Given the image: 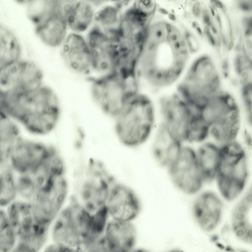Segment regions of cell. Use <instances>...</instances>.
<instances>
[{
	"label": "cell",
	"mask_w": 252,
	"mask_h": 252,
	"mask_svg": "<svg viewBox=\"0 0 252 252\" xmlns=\"http://www.w3.org/2000/svg\"><path fill=\"white\" fill-rule=\"evenodd\" d=\"M104 238L108 252H131L135 249L137 231L132 222L111 220L107 223Z\"/></svg>",
	"instance_id": "obj_19"
},
{
	"label": "cell",
	"mask_w": 252,
	"mask_h": 252,
	"mask_svg": "<svg viewBox=\"0 0 252 252\" xmlns=\"http://www.w3.org/2000/svg\"><path fill=\"white\" fill-rule=\"evenodd\" d=\"M43 85V73L34 62L21 59L0 69V96L35 90Z\"/></svg>",
	"instance_id": "obj_11"
},
{
	"label": "cell",
	"mask_w": 252,
	"mask_h": 252,
	"mask_svg": "<svg viewBox=\"0 0 252 252\" xmlns=\"http://www.w3.org/2000/svg\"><path fill=\"white\" fill-rule=\"evenodd\" d=\"M165 252H184L183 251L180 250V249H174L170 250Z\"/></svg>",
	"instance_id": "obj_35"
},
{
	"label": "cell",
	"mask_w": 252,
	"mask_h": 252,
	"mask_svg": "<svg viewBox=\"0 0 252 252\" xmlns=\"http://www.w3.org/2000/svg\"><path fill=\"white\" fill-rule=\"evenodd\" d=\"M5 210L17 241L26 239L32 233L36 223L30 203L17 199Z\"/></svg>",
	"instance_id": "obj_22"
},
{
	"label": "cell",
	"mask_w": 252,
	"mask_h": 252,
	"mask_svg": "<svg viewBox=\"0 0 252 252\" xmlns=\"http://www.w3.org/2000/svg\"><path fill=\"white\" fill-rule=\"evenodd\" d=\"M209 136L219 145L237 140L241 129V114L232 97L219 92L200 110Z\"/></svg>",
	"instance_id": "obj_5"
},
{
	"label": "cell",
	"mask_w": 252,
	"mask_h": 252,
	"mask_svg": "<svg viewBox=\"0 0 252 252\" xmlns=\"http://www.w3.org/2000/svg\"><path fill=\"white\" fill-rule=\"evenodd\" d=\"M166 170L175 188L186 195H196L205 184L197 163L195 149L189 145L184 144Z\"/></svg>",
	"instance_id": "obj_10"
},
{
	"label": "cell",
	"mask_w": 252,
	"mask_h": 252,
	"mask_svg": "<svg viewBox=\"0 0 252 252\" xmlns=\"http://www.w3.org/2000/svg\"><path fill=\"white\" fill-rule=\"evenodd\" d=\"M131 252H150L148 250L145 249H134Z\"/></svg>",
	"instance_id": "obj_34"
},
{
	"label": "cell",
	"mask_w": 252,
	"mask_h": 252,
	"mask_svg": "<svg viewBox=\"0 0 252 252\" xmlns=\"http://www.w3.org/2000/svg\"><path fill=\"white\" fill-rule=\"evenodd\" d=\"M117 180L103 162L90 158L85 165L72 196L93 214L106 207L111 188Z\"/></svg>",
	"instance_id": "obj_6"
},
{
	"label": "cell",
	"mask_w": 252,
	"mask_h": 252,
	"mask_svg": "<svg viewBox=\"0 0 252 252\" xmlns=\"http://www.w3.org/2000/svg\"><path fill=\"white\" fill-rule=\"evenodd\" d=\"M55 147L36 137L23 134L13 145L8 164L17 174H32Z\"/></svg>",
	"instance_id": "obj_12"
},
{
	"label": "cell",
	"mask_w": 252,
	"mask_h": 252,
	"mask_svg": "<svg viewBox=\"0 0 252 252\" xmlns=\"http://www.w3.org/2000/svg\"><path fill=\"white\" fill-rule=\"evenodd\" d=\"M0 108L20 125L23 131L36 138L51 133L61 114L58 95L44 84L32 91L0 96Z\"/></svg>",
	"instance_id": "obj_1"
},
{
	"label": "cell",
	"mask_w": 252,
	"mask_h": 252,
	"mask_svg": "<svg viewBox=\"0 0 252 252\" xmlns=\"http://www.w3.org/2000/svg\"><path fill=\"white\" fill-rule=\"evenodd\" d=\"M22 47L15 33L0 24V69L21 59Z\"/></svg>",
	"instance_id": "obj_27"
},
{
	"label": "cell",
	"mask_w": 252,
	"mask_h": 252,
	"mask_svg": "<svg viewBox=\"0 0 252 252\" xmlns=\"http://www.w3.org/2000/svg\"><path fill=\"white\" fill-rule=\"evenodd\" d=\"M113 119L120 142L126 147H137L145 143L153 131L154 107L147 96L137 93Z\"/></svg>",
	"instance_id": "obj_3"
},
{
	"label": "cell",
	"mask_w": 252,
	"mask_h": 252,
	"mask_svg": "<svg viewBox=\"0 0 252 252\" xmlns=\"http://www.w3.org/2000/svg\"><path fill=\"white\" fill-rule=\"evenodd\" d=\"M68 191L66 175L40 187L30 202L35 222L50 228L64 207Z\"/></svg>",
	"instance_id": "obj_9"
},
{
	"label": "cell",
	"mask_w": 252,
	"mask_h": 252,
	"mask_svg": "<svg viewBox=\"0 0 252 252\" xmlns=\"http://www.w3.org/2000/svg\"><path fill=\"white\" fill-rule=\"evenodd\" d=\"M89 46L92 71L102 75L113 71L117 59L115 42L92 26L86 38Z\"/></svg>",
	"instance_id": "obj_15"
},
{
	"label": "cell",
	"mask_w": 252,
	"mask_h": 252,
	"mask_svg": "<svg viewBox=\"0 0 252 252\" xmlns=\"http://www.w3.org/2000/svg\"><path fill=\"white\" fill-rule=\"evenodd\" d=\"M109 218L106 207L92 214L87 232L79 247L103 237Z\"/></svg>",
	"instance_id": "obj_29"
},
{
	"label": "cell",
	"mask_w": 252,
	"mask_h": 252,
	"mask_svg": "<svg viewBox=\"0 0 252 252\" xmlns=\"http://www.w3.org/2000/svg\"><path fill=\"white\" fill-rule=\"evenodd\" d=\"M60 47L62 59L70 70L79 74H87L92 71L89 46L81 34L68 33Z\"/></svg>",
	"instance_id": "obj_17"
},
{
	"label": "cell",
	"mask_w": 252,
	"mask_h": 252,
	"mask_svg": "<svg viewBox=\"0 0 252 252\" xmlns=\"http://www.w3.org/2000/svg\"><path fill=\"white\" fill-rule=\"evenodd\" d=\"M16 188L17 199L30 202L39 187L32 175L20 174L17 175Z\"/></svg>",
	"instance_id": "obj_31"
},
{
	"label": "cell",
	"mask_w": 252,
	"mask_h": 252,
	"mask_svg": "<svg viewBox=\"0 0 252 252\" xmlns=\"http://www.w3.org/2000/svg\"><path fill=\"white\" fill-rule=\"evenodd\" d=\"M234 252H249L246 250H239Z\"/></svg>",
	"instance_id": "obj_36"
},
{
	"label": "cell",
	"mask_w": 252,
	"mask_h": 252,
	"mask_svg": "<svg viewBox=\"0 0 252 252\" xmlns=\"http://www.w3.org/2000/svg\"><path fill=\"white\" fill-rule=\"evenodd\" d=\"M42 252H78V251L76 248L52 242L44 248Z\"/></svg>",
	"instance_id": "obj_32"
},
{
	"label": "cell",
	"mask_w": 252,
	"mask_h": 252,
	"mask_svg": "<svg viewBox=\"0 0 252 252\" xmlns=\"http://www.w3.org/2000/svg\"><path fill=\"white\" fill-rule=\"evenodd\" d=\"M183 145L161 122L152 144V156L159 166L166 169L177 157Z\"/></svg>",
	"instance_id": "obj_20"
},
{
	"label": "cell",
	"mask_w": 252,
	"mask_h": 252,
	"mask_svg": "<svg viewBox=\"0 0 252 252\" xmlns=\"http://www.w3.org/2000/svg\"><path fill=\"white\" fill-rule=\"evenodd\" d=\"M17 242L5 210L0 208V252H11Z\"/></svg>",
	"instance_id": "obj_30"
},
{
	"label": "cell",
	"mask_w": 252,
	"mask_h": 252,
	"mask_svg": "<svg viewBox=\"0 0 252 252\" xmlns=\"http://www.w3.org/2000/svg\"><path fill=\"white\" fill-rule=\"evenodd\" d=\"M126 1L101 7L95 12L93 26L95 27L114 42L120 29L123 11Z\"/></svg>",
	"instance_id": "obj_23"
},
{
	"label": "cell",
	"mask_w": 252,
	"mask_h": 252,
	"mask_svg": "<svg viewBox=\"0 0 252 252\" xmlns=\"http://www.w3.org/2000/svg\"><path fill=\"white\" fill-rule=\"evenodd\" d=\"M23 134L20 125L0 108V168L9 165L11 148Z\"/></svg>",
	"instance_id": "obj_26"
},
{
	"label": "cell",
	"mask_w": 252,
	"mask_h": 252,
	"mask_svg": "<svg viewBox=\"0 0 252 252\" xmlns=\"http://www.w3.org/2000/svg\"><path fill=\"white\" fill-rule=\"evenodd\" d=\"M33 24L38 38L50 47H60L68 34L65 17L58 10L57 0L55 8Z\"/></svg>",
	"instance_id": "obj_18"
},
{
	"label": "cell",
	"mask_w": 252,
	"mask_h": 252,
	"mask_svg": "<svg viewBox=\"0 0 252 252\" xmlns=\"http://www.w3.org/2000/svg\"><path fill=\"white\" fill-rule=\"evenodd\" d=\"M151 13L142 9L136 1L123 12L121 24L115 42L117 47L116 68L132 73L137 69L146 39Z\"/></svg>",
	"instance_id": "obj_2"
},
{
	"label": "cell",
	"mask_w": 252,
	"mask_h": 252,
	"mask_svg": "<svg viewBox=\"0 0 252 252\" xmlns=\"http://www.w3.org/2000/svg\"><path fill=\"white\" fill-rule=\"evenodd\" d=\"M199 111L180 96H173L162 103L161 123L175 137L185 144L192 124Z\"/></svg>",
	"instance_id": "obj_13"
},
{
	"label": "cell",
	"mask_w": 252,
	"mask_h": 252,
	"mask_svg": "<svg viewBox=\"0 0 252 252\" xmlns=\"http://www.w3.org/2000/svg\"><path fill=\"white\" fill-rule=\"evenodd\" d=\"M93 1L73 0L65 16L68 29L81 34L93 24L95 13Z\"/></svg>",
	"instance_id": "obj_25"
},
{
	"label": "cell",
	"mask_w": 252,
	"mask_h": 252,
	"mask_svg": "<svg viewBox=\"0 0 252 252\" xmlns=\"http://www.w3.org/2000/svg\"><path fill=\"white\" fill-rule=\"evenodd\" d=\"M252 193L250 187L234 206L231 216L233 233L240 241L251 244Z\"/></svg>",
	"instance_id": "obj_21"
},
{
	"label": "cell",
	"mask_w": 252,
	"mask_h": 252,
	"mask_svg": "<svg viewBox=\"0 0 252 252\" xmlns=\"http://www.w3.org/2000/svg\"><path fill=\"white\" fill-rule=\"evenodd\" d=\"M39 250L33 246L27 243L17 241L11 252H39Z\"/></svg>",
	"instance_id": "obj_33"
},
{
	"label": "cell",
	"mask_w": 252,
	"mask_h": 252,
	"mask_svg": "<svg viewBox=\"0 0 252 252\" xmlns=\"http://www.w3.org/2000/svg\"><path fill=\"white\" fill-rule=\"evenodd\" d=\"M191 208L193 217L204 231L211 232L219 225L223 209V200L216 192L201 191L197 194Z\"/></svg>",
	"instance_id": "obj_16"
},
{
	"label": "cell",
	"mask_w": 252,
	"mask_h": 252,
	"mask_svg": "<svg viewBox=\"0 0 252 252\" xmlns=\"http://www.w3.org/2000/svg\"><path fill=\"white\" fill-rule=\"evenodd\" d=\"M220 160L215 179L219 194L231 202L244 193L250 176L248 156L237 140L220 145Z\"/></svg>",
	"instance_id": "obj_4"
},
{
	"label": "cell",
	"mask_w": 252,
	"mask_h": 252,
	"mask_svg": "<svg viewBox=\"0 0 252 252\" xmlns=\"http://www.w3.org/2000/svg\"><path fill=\"white\" fill-rule=\"evenodd\" d=\"M195 153L204 183L214 182L220 160V145L207 140L199 144Z\"/></svg>",
	"instance_id": "obj_24"
},
{
	"label": "cell",
	"mask_w": 252,
	"mask_h": 252,
	"mask_svg": "<svg viewBox=\"0 0 252 252\" xmlns=\"http://www.w3.org/2000/svg\"><path fill=\"white\" fill-rule=\"evenodd\" d=\"M106 208L111 220L132 222L140 214L142 205L136 192L117 180L111 188Z\"/></svg>",
	"instance_id": "obj_14"
},
{
	"label": "cell",
	"mask_w": 252,
	"mask_h": 252,
	"mask_svg": "<svg viewBox=\"0 0 252 252\" xmlns=\"http://www.w3.org/2000/svg\"><path fill=\"white\" fill-rule=\"evenodd\" d=\"M92 215L72 196L51 225L52 242L77 249L87 232Z\"/></svg>",
	"instance_id": "obj_8"
},
{
	"label": "cell",
	"mask_w": 252,
	"mask_h": 252,
	"mask_svg": "<svg viewBox=\"0 0 252 252\" xmlns=\"http://www.w3.org/2000/svg\"><path fill=\"white\" fill-rule=\"evenodd\" d=\"M137 81L127 80L115 72L91 79L92 98L100 109L114 118L137 92Z\"/></svg>",
	"instance_id": "obj_7"
},
{
	"label": "cell",
	"mask_w": 252,
	"mask_h": 252,
	"mask_svg": "<svg viewBox=\"0 0 252 252\" xmlns=\"http://www.w3.org/2000/svg\"><path fill=\"white\" fill-rule=\"evenodd\" d=\"M16 177L9 165L0 168V208L5 209L17 199Z\"/></svg>",
	"instance_id": "obj_28"
}]
</instances>
